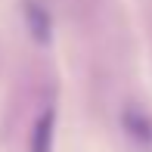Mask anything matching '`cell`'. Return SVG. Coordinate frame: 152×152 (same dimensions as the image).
<instances>
[{
  "mask_svg": "<svg viewBox=\"0 0 152 152\" xmlns=\"http://www.w3.org/2000/svg\"><path fill=\"white\" fill-rule=\"evenodd\" d=\"M22 22L28 28V37L37 47H50V40H53V16L40 0H22Z\"/></svg>",
  "mask_w": 152,
  "mask_h": 152,
  "instance_id": "obj_1",
  "label": "cell"
},
{
  "mask_svg": "<svg viewBox=\"0 0 152 152\" xmlns=\"http://www.w3.org/2000/svg\"><path fill=\"white\" fill-rule=\"evenodd\" d=\"M121 124H124V130H127V134L134 137L137 143H143V146H152V118L143 112V109H137V106L124 109Z\"/></svg>",
  "mask_w": 152,
  "mask_h": 152,
  "instance_id": "obj_2",
  "label": "cell"
},
{
  "mask_svg": "<svg viewBox=\"0 0 152 152\" xmlns=\"http://www.w3.org/2000/svg\"><path fill=\"white\" fill-rule=\"evenodd\" d=\"M53 140H56V112L47 109L31 130V149L28 152H53Z\"/></svg>",
  "mask_w": 152,
  "mask_h": 152,
  "instance_id": "obj_3",
  "label": "cell"
}]
</instances>
